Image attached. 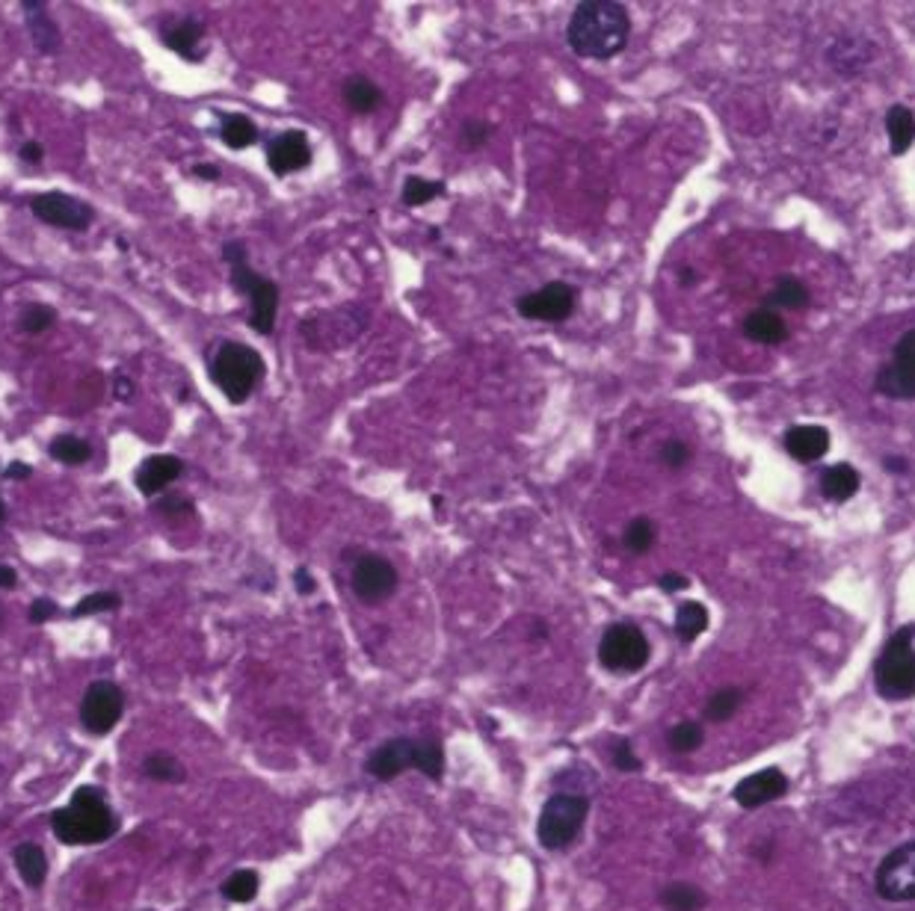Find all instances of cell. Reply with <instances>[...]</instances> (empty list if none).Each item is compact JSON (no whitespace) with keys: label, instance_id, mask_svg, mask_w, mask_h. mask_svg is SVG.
<instances>
[{"label":"cell","instance_id":"cell-1","mask_svg":"<svg viewBox=\"0 0 915 911\" xmlns=\"http://www.w3.org/2000/svg\"><path fill=\"white\" fill-rule=\"evenodd\" d=\"M631 15L617 0H583L566 24V42L583 60H610L629 45Z\"/></svg>","mask_w":915,"mask_h":911},{"label":"cell","instance_id":"cell-2","mask_svg":"<svg viewBox=\"0 0 915 911\" xmlns=\"http://www.w3.org/2000/svg\"><path fill=\"white\" fill-rule=\"evenodd\" d=\"M51 831L69 847H93L119 831V819L104 799L102 787H77L72 802L51 814Z\"/></svg>","mask_w":915,"mask_h":911},{"label":"cell","instance_id":"cell-3","mask_svg":"<svg viewBox=\"0 0 915 911\" xmlns=\"http://www.w3.org/2000/svg\"><path fill=\"white\" fill-rule=\"evenodd\" d=\"M418 770L430 782H442L444 752L435 737H395L368 758V773L377 782H395L400 773Z\"/></svg>","mask_w":915,"mask_h":911},{"label":"cell","instance_id":"cell-4","mask_svg":"<svg viewBox=\"0 0 915 911\" xmlns=\"http://www.w3.org/2000/svg\"><path fill=\"white\" fill-rule=\"evenodd\" d=\"M222 258L232 269V287L241 296L250 299V326L259 335H273L276 329V314H278V285L270 278L259 276L250 267V255L243 243H225L222 246Z\"/></svg>","mask_w":915,"mask_h":911},{"label":"cell","instance_id":"cell-5","mask_svg":"<svg viewBox=\"0 0 915 911\" xmlns=\"http://www.w3.org/2000/svg\"><path fill=\"white\" fill-rule=\"evenodd\" d=\"M874 687L886 701L915 696V625L897 627L874 660Z\"/></svg>","mask_w":915,"mask_h":911},{"label":"cell","instance_id":"cell-6","mask_svg":"<svg viewBox=\"0 0 915 911\" xmlns=\"http://www.w3.org/2000/svg\"><path fill=\"white\" fill-rule=\"evenodd\" d=\"M264 359L259 356V350H252L246 343L238 341H225L217 350L211 361V379L213 385L220 388L225 400L234 405L246 403L252 396V391L261 385L264 379Z\"/></svg>","mask_w":915,"mask_h":911},{"label":"cell","instance_id":"cell-7","mask_svg":"<svg viewBox=\"0 0 915 911\" xmlns=\"http://www.w3.org/2000/svg\"><path fill=\"white\" fill-rule=\"evenodd\" d=\"M590 814V799L581 793H555L539 811L537 838L548 852H564L581 838L583 823Z\"/></svg>","mask_w":915,"mask_h":911},{"label":"cell","instance_id":"cell-8","mask_svg":"<svg viewBox=\"0 0 915 911\" xmlns=\"http://www.w3.org/2000/svg\"><path fill=\"white\" fill-rule=\"evenodd\" d=\"M649 654H652V648H649L646 634L631 622L610 625L599 639V663L608 672H640L649 663Z\"/></svg>","mask_w":915,"mask_h":911},{"label":"cell","instance_id":"cell-9","mask_svg":"<svg viewBox=\"0 0 915 911\" xmlns=\"http://www.w3.org/2000/svg\"><path fill=\"white\" fill-rule=\"evenodd\" d=\"M398 569L386 557H379V553H361L350 571L353 595L361 604H382V601H389L398 592Z\"/></svg>","mask_w":915,"mask_h":911},{"label":"cell","instance_id":"cell-10","mask_svg":"<svg viewBox=\"0 0 915 911\" xmlns=\"http://www.w3.org/2000/svg\"><path fill=\"white\" fill-rule=\"evenodd\" d=\"M874 888L888 902H915V840H906L880 861Z\"/></svg>","mask_w":915,"mask_h":911},{"label":"cell","instance_id":"cell-11","mask_svg":"<svg viewBox=\"0 0 915 911\" xmlns=\"http://www.w3.org/2000/svg\"><path fill=\"white\" fill-rule=\"evenodd\" d=\"M575 305H578V290L566 282H551V285L539 287L534 294H525L516 303V311L525 320L539 322H564L572 317Z\"/></svg>","mask_w":915,"mask_h":911},{"label":"cell","instance_id":"cell-12","mask_svg":"<svg viewBox=\"0 0 915 911\" xmlns=\"http://www.w3.org/2000/svg\"><path fill=\"white\" fill-rule=\"evenodd\" d=\"M125 713V692L113 681H95L81 701V722L90 734H111Z\"/></svg>","mask_w":915,"mask_h":911},{"label":"cell","instance_id":"cell-13","mask_svg":"<svg viewBox=\"0 0 915 911\" xmlns=\"http://www.w3.org/2000/svg\"><path fill=\"white\" fill-rule=\"evenodd\" d=\"M30 211L36 220H42L45 225H54V229H69V231H86L90 222H93V208L84 202V199H74V195L65 193H42L30 202Z\"/></svg>","mask_w":915,"mask_h":911},{"label":"cell","instance_id":"cell-14","mask_svg":"<svg viewBox=\"0 0 915 911\" xmlns=\"http://www.w3.org/2000/svg\"><path fill=\"white\" fill-rule=\"evenodd\" d=\"M267 166L278 178L294 176L312 166V142L305 130H282L267 142Z\"/></svg>","mask_w":915,"mask_h":911},{"label":"cell","instance_id":"cell-15","mask_svg":"<svg viewBox=\"0 0 915 911\" xmlns=\"http://www.w3.org/2000/svg\"><path fill=\"white\" fill-rule=\"evenodd\" d=\"M788 775L782 773V770H777V766H768V770H761V773H753L747 775V778H740L738 784H735V791H732V799L738 802L740 808L747 811H756V808H765V805H770V802L782 799L788 793Z\"/></svg>","mask_w":915,"mask_h":911},{"label":"cell","instance_id":"cell-16","mask_svg":"<svg viewBox=\"0 0 915 911\" xmlns=\"http://www.w3.org/2000/svg\"><path fill=\"white\" fill-rule=\"evenodd\" d=\"M181 470H185V462L178 459V456H169V453H160V456H148V459H143V465H139L137 474H134V483H137L139 495H164V491L181 477Z\"/></svg>","mask_w":915,"mask_h":911},{"label":"cell","instance_id":"cell-17","mask_svg":"<svg viewBox=\"0 0 915 911\" xmlns=\"http://www.w3.org/2000/svg\"><path fill=\"white\" fill-rule=\"evenodd\" d=\"M782 447L791 459L812 465V462L823 459L830 451V433L818 424H797L782 435Z\"/></svg>","mask_w":915,"mask_h":911},{"label":"cell","instance_id":"cell-18","mask_svg":"<svg viewBox=\"0 0 915 911\" xmlns=\"http://www.w3.org/2000/svg\"><path fill=\"white\" fill-rule=\"evenodd\" d=\"M164 45L169 51H176L178 56H185L187 63H199L208 54V47H204V28L196 19L172 21L164 30Z\"/></svg>","mask_w":915,"mask_h":911},{"label":"cell","instance_id":"cell-19","mask_svg":"<svg viewBox=\"0 0 915 911\" xmlns=\"http://www.w3.org/2000/svg\"><path fill=\"white\" fill-rule=\"evenodd\" d=\"M744 335L749 341L777 347V343L788 341V322L774 308H758V311H749L744 317Z\"/></svg>","mask_w":915,"mask_h":911},{"label":"cell","instance_id":"cell-20","mask_svg":"<svg viewBox=\"0 0 915 911\" xmlns=\"http://www.w3.org/2000/svg\"><path fill=\"white\" fill-rule=\"evenodd\" d=\"M21 10H24V19H28L33 45H36L42 54H54V51H60V30H56V24L51 21V15H48L45 3H39V0H24Z\"/></svg>","mask_w":915,"mask_h":911},{"label":"cell","instance_id":"cell-21","mask_svg":"<svg viewBox=\"0 0 915 911\" xmlns=\"http://www.w3.org/2000/svg\"><path fill=\"white\" fill-rule=\"evenodd\" d=\"M862 486L860 470L848 465V462H839V465H830L827 470H821V495L832 504H848Z\"/></svg>","mask_w":915,"mask_h":911},{"label":"cell","instance_id":"cell-22","mask_svg":"<svg viewBox=\"0 0 915 911\" xmlns=\"http://www.w3.org/2000/svg\"><path fill=\"white\" fill-rule=\"evenodd\" d=\"M886 134L892 155H906L915 142V113L906 104H892L886 113Z\"/></svg>","mask_w":915,"mask_h":911},{"label":"cell","instance_id":"cell-23","mask_svg":"<svg viewBox=\"0 0 915 911\" xmlns=\"http://www.w3.org/2000/svg\"><path fill=\"white\" fill-rule=\"evenodd\" d=\"M869 56H871V47L862 42V39H835L830 45V51H827V60H830V65L835 68V72L842 74H856L860 68H865L869 65Z\"/></svg>","mask_w":915,"mask_h":911},{"label":"cell","instance_id":"cell-24","mask_svg":"<svg viewBox=\"0 0 915 911\" xmlns=\"http://www.w3.org/2000/svg\"><path fill=\"white\" fill-rule=\"evenodd\" d=\"M874 388H877V394L888 396V400H915V373L895 361H886L877 370Z\"/></svg>","mask_w":915,"mask_h":911},{"label":"cell","instance_id":"cell-25","mask_svg":"<svg viewBox=\"0 0 915 911\" xmlns=\"http://www.w3.org/2000/svg\"><path fill=\"white\" fill-rule=\"evenodd\" d=\"M341 95L344 104H347L353 113H370L382 104L379 86L370 81V77H365V74H353V77H347L341 86Z\"/></svg>","mask_w":915,"mask_h":911},{"label":"cell","instance_id":"cell-26","mask_svg":"<svg viewBox=\"0 0 915 911\" xmlns=\"http://www.w3.org/2000/svg\"><path fill=\"white\" fill-rule=\"evenodd\" d=\"M809 305V287L795 276L779 278L777 287L765 296V308H774V311H803Z\"/></svg>","mask_w":915,"mask_h":911},{"label":"cell","instance_id":"cell-27","mask_svg":"<svg viewBox=\"0 0 915 911\" xmlns=\"http://www.w3.org/2000/svg\"><path fill=\"white\" fill-rule=\"evenodd\" d=\"M12 861H15V870H19V876L30 888H42V882L48 879L45 849L39 847V844H21L12 852Z\"/></svg>","mask_w":915,"mask_h":911},{"label":"cell","instance_id":"cell-28","mask_svg":"<svg viewBox=\"0 0 915 911\" xmlns=\"http://www.w3.org/2000/svg\"><path fill=\"white\" fill-rule=\"evenodd\" d=\"M708 627V610L700 604V601H684L675 610V636L682 639L684 645L696 643L700 636L705 634Z\"/></svg>","mask_w":915,"mask_h":911},{"label":"cell","instance_id":"cell-29","mask_svg":"<svg viewBox=\"0 0 915 911\" xmlns=\"http://www.w3.org/2000/svg\"><path fill=\"white\" fill-rule=\"evenodd\" d=\"M220 139L229 148H234V151H241V148H250L259 142V128H255V121H252L250 116H243V113H229V116H222Z\"/></svg>","mask_w":915,"mask_h":911},{"label":"cell","instance_id":"cell-30","mask_svg":"<svg viewBox=\"0 0 915 911\" xmlns=\"http://www.w3.org/2000/svg\"><path fill=\"white\" fill-rule=\"evenodd\" d=\"M658 900H661V905H664L666 911H703L708 897H705L703 888H696V884L673 882L666 884Z\"/></svg>","mask_w":915,"mask_h":911},{"label":"cell","instance_id":"cell-31","mask_svg":"<svg viewBox=\"0 0 915 911\" xmlns=\"http://www.w3.org/2000/svg\"><path fill=\"white\" fill-rule=\"evenodd\" d=\"M444 193H448V187H444L442 181H427V178L421 176H409L407 181H403L400 199H403L407 208H424V204H430L433 199H439V195Z\"/></svg>","mask_w":915,"mask_h":911},{"label":"cell","instance_id":"cell-32","mask_svg":"<svg viewBox=\"0 0 915 911\" xmlns=\"http://www.w3.org/2000/svg\"><path fill=\"white\" fill-rule=\"evenodd\" d=\"M703 743L705 728L700 725V722H694V719H684V722L670 728V734H666V745L673 749L675 755H691V752H696Z\"/></svg>","mask_w":915,"mask_h":911},{"label":"cell","instance_id":"cell-33","mask_svg":"<svg viewBox=\"0 0 915 911\" xmlns=\"http://www.w3.org/2000/svg\"><path fill=\"white\" fill-rule=\"evenodd\" d=\"M740 701H744V692L738 687H723L705 701V719L708 722H729L738 713Z\"/></svg>","mask_w":915,"mask_h":911},{"label":"cell","instance_id":"cell-34","mask_svg":"<svg viewBox=\"0 0 915 911\" xmlns=\"http://www.w3.org/2000/svg\"><path fill=\"white\" fill-rule=\"evenodd\" d=\"M655 539H658V527H655V521L646 516L629 521L625 533H622V544H625L631 553L652 551V548H655Z\"/></svg>","mask_w":915,"mask_h":911},{"label":"cell","instance_id":"cell-35","mask_svg":"<svg viewBox=\"0 0 915 911\" xmlns=\"http://www.w3.org/2000/svg\"><path fill=\"white\" fill-rule=\"evenodd\" d=\"M48 453H51L56 462H63V465H84V462L93 456V447H90V442H84V438H77V435H60V438L51 442Z\"/></svg>","mask_w":915,"mask_h":911},{"label":"cell","instance_id":"cell-36","mask_svg":"<svg viewBox=\"0 0 915 911\" xmlns=\"http://www.w3.org/2000/svg\"><path fill=\"white\" fill-rule=\"evenodd\" d=\"M261 879L255 870H238L222 884V897L229 902H252L259 897Z\"/></svg>","mask_w":915,"mask_h":911},{"label":"cell","instance_id":"cell-37","mask_svg":"<svg viewBox=\"0 0 915 911\" xmlns=\"http://www.w3.org/2000/svg\"><path fill=\"white\" fill-rule=\"evenodd\" d=\"M143 773H146L151 782H164V784H178V782H185V778H187L185 766L178 764L172 755L146 758V764H143Z\"/></svg>","mask_w":915,"mask_h":911},{"label":"cell","instance_id":"cell-38","mask_svg":"<svg viewBox=\"0 0 915 911\" xmlns=\"http://www.w3.org/2000/svg\"><path fill=\"white\" fill-rule=\"evenodd\" d=\"M54 320H56V311L51 308V305L33 303L21 311L19 326H21V331H28V335H42V331L54 326Z\"/></svg>","mask_w":915,"mask_h":911},{"label":"cell","instance_id":"cell-39","mask_svg":"<svg viewBox=\"0 0 915 911\" xmlns=\"http://www.w3.org/2000/svg\"><path fill=\"white\" fill-rule=\"evenodd\" d=\"M119 604H122V598L116 595V592H95V595H86L84 601H77V607L72 610V618L111 613V610H119Z\"/></svg>","mask_w":915,"mask_h":911},{"label":"cell","instance_id":"cell-40","mask_svg":"<svg viewBox=\"0 0 915 911\" xmlns=\"http://www.w3.org/2000/svg\"><path fill=\"white\" fill-rule=\"evenodd\" d=\"M610 764L617 766L620 773H640V770H643V764H640V758L634 755L629 740H617V743H613V749H610Z\"/></svg>","mask_w":915,"mask_h":911},{"label":"cell","instance_id":"cell-41","mask_svg":"<svg viewBox=\"0 0 915 911\" xmlns=\"http://www.w3.org/2000/svg\"><path fill=\"white\" fill-rule=\"evenodd\" d=\"M658 456H661V462H664L666 468L679 470L691 462V447L684 442H679V438H670V442H664V447H661Z\"/></svg>","mask_w":915,"mask_h":911},{"label":"cell","instance_id":"cell-42","mask_svg":"<svg viewBox=\"0 0 915 911\" xmlns=\"http://www.w3.org/2000/svg\"><path fill=\"white\" fill-rule=\"evenodd\" d=\"M490 137H492V125H490V121H483V119L465 121L463 134H460L463 146L472 148V151H474V148L486 146V142H490Z\"/></svg>","mask_w":915,"mask_h":911},{"label":"cell","instance_id":"cell-43","mask_svg":"<svg viewBox=\"0 0 915 911\" xmlns=\"http://www.w3.org/2000/svg\"><path fill=\"white\" fill-rule=\"evenodd\" d=\"M892 361L895 364H901V368L913 370L915 373V329H909L906 335H901L895 343V350H892Z\"/></svg>","mask_w":915,"mask_h":911},{"label":"cell","instance_id":"cell-44","mask_svg":"<svg viewBox=\"0 0 915 911\" xmlns=\"http://www.w3.org/2000/svg\"><path fill=\"white\" fill-rule=\"evenodd\" d=\"M158 509L164 512V516H185V512L190 516V512H193V504L181 495H167L158 504Z\"/></svg>","mask_w":915,"mask_h":911},{"label":"cell","instance_id":"cell-45","mask_svg":"<svg viewBox=\"0 0 915 911\" xmlns=\"http://www.w3.org/2000/svg\"><path fill=\"white\" fill-rule=\"evenodd\" d=\"M54 616H56L54 601H51V598L33 601V607H30V622H33V625H45V622H51Z\"/></svg>","mask_w":915,"mask_h":911},{"label":"cell","instance_id":"cell-46","mask_svg":"<svg viewBox=\"0 0 915 911\" xmlns=\"http://www.w3.org/2000/svg\"><path fill=\"white\" fill-rule=\"evenodd\" d=\"M294 586L299 595H315L317 592V583H315V578H312V571L303 569V565L294 571Z\"/></svg>","mask_w":915,"mask_h":911},{"label":"cell","instance_id":"cell-47","mask_svg":"<svg viewBox=\"0 0 915 911\" xmlns=\"http://www.w3.org/2000/svg\"><path fill=\"white\" fill-rule=\"evenodd\" d=\"M658 586H661V592H670V595H673V592L687 590V586H691V580L684 578V574H673V571H670V574H664V578L658 580Z\"/></svg>","mask_w":915,"mask_h":911},{"label":"cell","instance_id":"cell-48","mask_svg":"<svg viewBox=\"0 0 915 911\" xmlns=\"http://www.w3.org/2000/svg\"><path fill=\"white\" fill-rule=\"evenodd\" d=\"M19 157H21V160H24V163H39V160L45 157V148H42V146H39V142H33V139H30V142H24V146H21Z\"/></svg>","mask_w":915,"mask_h":911},{"label":"cell","instance_id":"cell-49","mask_svg":"<svg viewBox=\"0 0 915 911\" xmlns=\"http://www.w3.org/2000/svg\"><path fill=\"white\" fill-rule=\"evenodd\" d=\"M30 474H33V468H30V465H24V462H12L10 468L3 470V477H7V479H28Z\"/></svg>","mask_w":915,"mask_h":911},{"label":"cell","instance_id":"cell-50","mask_svg":"<svg viewBox=\"0 0 915 911\" xmlns=\"http://www.w3.org/2000/svg\"><path fill=\"white\" fill-rule=\"evenodd\" d=\"M193 176L202 178V181H217V178H220V169H217V166H211V163H196Z\"/></svg>","mask_w":915,"mask_h":911},{"label":"cell","instance_id":"cell-51","mask_svg":"<svg viewBox=\"0 0 915 911\" xmlns=\"http://www.w3.org/2000/svg\"><path fill=\"white\" fill-rule=\"evenodd\" d=\"M19 583V574L10 565H0V590H12Z\"/></svg>","mask_w":915,"mask_h":911},{"label":"cell","instance_id":"cell-52","mask_svg":"<svg viewBox=\"0 0 915 911\" xmlns=\"http://www.w3.org/2000/svg\"><path fill=\"white\" fill-rule=\"evenodd\" d=\"M116 391H119V400H130V394H134V385H130L128 379H116Z\"/></svg>","mask_w":915,"mask_h":911},{"label":"cell","instance_id":"cell-53","mask_svg":"<svg viewBox=\"0 0 915 911\" xmlns=\"http://www.w3.org/2000/svg\"><path fill=\"white\" fill-rule=\"evenodd\" d=\"M696 273L694 269H682V285H694Z\"/></svg>","mask_w":915,"mask_h":911},{"label":"cell","instance_id":"cell-54","mask_svg":"<svg viewBox=\"0 0 915 911\" xmlns=\"http://www.w3.org/2000/svg\"><path fill=\"white\" fill-rule=\"evenodd\" d=\"M886 468L888 470H906L904 468V459H897V462L895 459H886Z\"/></svg>","mask_w":915,"mask_h":911},{"label":"cell","instance_id":"cell-55","mask_svg":"<svg viewBox=\"0 0 915 911\" xmlns=\"http://www.w3.org/2000/svg\"><path fill=\"white\" fill-rule=\"evenodd\" d=\"M3 521H7V507H3V500H0V527H3Z\"/></svg>","mask_w":915,"mask_h":911},{"label":"cell","instance_id":"cell-56","mask_svg":"<svg viewBox=\"0 0 915 911\" xmlns=\"http://www.w3.org/2000/svg\"><path fill=\"white\" fill-rule=\"evenodd\" d=\"M0 622H3V616H0Z\"/></svg>","mask_w":915,"mask_h":911}]
</instances>
